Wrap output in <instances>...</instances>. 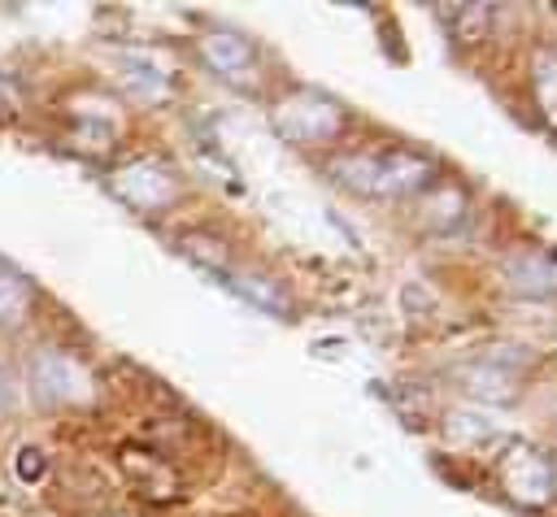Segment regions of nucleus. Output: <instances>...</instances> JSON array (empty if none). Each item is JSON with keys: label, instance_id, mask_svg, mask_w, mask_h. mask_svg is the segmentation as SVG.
<instances>
[{"label": "nucleus", "instance_id": "obj_1", "mask_svg": "<svg viewBox=\"0 0 557 517\" xmlns=\"http://www.w3.org/2000/svg\"><path fill=\"white\" fill-rule=\"evenodd\" d=\"M335 174L339 182L357 187V191H370V196H396V191H413L426 182L431 165L413 152H352L344 161H335Z\"/></svg>", "mask_w": 557, "mask_h": 517}, {"label": "nucleus", "instance_id": "obj_2", "mask_svg": "<svg viewBox=\"0 0 557 517\" xmlns=\"http://www.w3.org/2000/svg\"><path fill=\"white\" fill-rule=\"evenodd\" d=\"M305 122L300 130H296V143H309V139H322V135H335V126H339V109L331 104V100H322V96H309V91H300V96H292V100H283L278 104V113H274V126H287V122Z\"/></svg>", "mask_w": 557, "mask_h": 517}, {"label": "nucleus", "instance_id": "obj_3", "mask_svg": "<svg viewBox=\"0 0 557 517\" xmlns=\"http://www.w3.org/2000/svg\"><path fill=\"white\" fill-rule=\"evenodd\" d=\"M200 52H205V61H209L213 70H222L226 78L248 74L252 61H257L252 43L239 39V35H231V30H213V35H205V39H200Z\"/></svg>", "mask_w": 557, "mask_h": 517}, {"label": "nucleus", "instance_id": "obj_4", "mask_svg": "<svg viewBox=\"0 0 557 517\" xmlns=\"http://www.w3.org/2000/svg\"><path fill=\"white\" fill-rule=\"evenodd\" d=\"M218 278H226L235 291H244L248 300H257L261 308H278V313H287L292 304H287V295L274 287V282H265V278H257V274H218Z\"/></svg>", "mask_w": 557, "mask_h": 517}, {"label": "nucleus", "instance_id": "obj_5", "mask_svg": "<svg viewBox=\"0 0 557 517\" xmlns=\"http://www.w3.org/2000/svg\"><path fill=\"white\" fill-rule=\"evenodd\" d=\"M13 469H17V478H22V482H39V478L48 474V461H44V452H39V447H22V452L13 456Z\"/></svg>", "mask_w": 557, "mask_h": 517}]
</instances>
